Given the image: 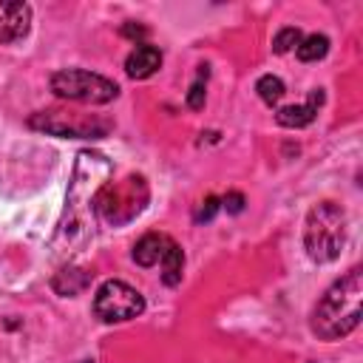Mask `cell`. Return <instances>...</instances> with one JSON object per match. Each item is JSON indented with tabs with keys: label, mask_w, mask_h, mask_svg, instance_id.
Instances as JSON below:
<instances>
[{
	"label": "cell",
	"mask_w": 363,
	"mask_h": 363,
	"mask_svg": "<svg viewBox=\"0 0 363 363\" xmlns=\"http://www.w3.org/2000/svg\"><path fill=\"white\" fill-rule=\"evenodd\" d=\"M147 199H150V190H147L145 176L130 173L122 182H105L102 190L96 193L94 210L108 227H122L145 210Z\"/></svg>",
	"instance_id": "4"
},
{
	"label": "cell",
	"mask_w": 363,
	"mask_h": 363,
	"mask_svg": "<svg viewBox=\"0 0 363 363\" xmlns=\"http://www.w3.org/2000/svg\"><path fill=\"white\" fill-rule=\"evenodd\" d=\"M51 91L60 99L85 102V105H105V102L116 99L119 85L111 82L108 77L82 71V68H62V71L51 74Z\"/></svg>",
	"instance_id": "5"
},
{
	"label": "cell",
	"mask_w": 363,
	"mask_h": 363,
	"mask_svg": "<svg viewBox=\"0 0 363 363\" xmlns=\"http://www.w3.org/2000/svg\"><path fill=\"white\" fill-rule=\"evenodd\" d=\"M28 125L34 130H45L51 136H62V139H99L111 130V119L102 116H91V113H71V111H40L28 119Z\"/></svg>",
	"instance_id": "6"
},
{
	"label": "cell",
	"mask_w": 363,
	"mask_h": 363,
	"mask_svg": "<svg viewBox=\"0 0 363 363\" xmlns=\"http://www.w3.org/2000/svg\"><path fill=\"white\" fill-rule=\"evenodd\" d=\"M31 28V6L0 0V43H17Z\"/></svg>",
	"instance_id": "8"
},
{
	"label": "cell",
	"mask_w": 363,
	"mask_h": 363,
	"mask_svg": "<svg viewBox=\"0 0 363 363\" xmlns=\"http://www.w3.org/2000/svg\"><path fill=\"white\" fill-rule=\"evenodd\" d=\"M122 34L130 37V40H145V37H147V28L139 26V23H125V26H122Z\"/></svg>",
	"instance_id": "19"
},
{
	"label": "cell",
	"mask_w": 363,
	"mask_h": 363,
	"mask_svg": "<svg viewBox=\"0 0 363 363\" xmlns=\"http://www.w3.org/2000/svg\"><path fill=\"white\" fill-rule=\"evenodd\" d=\"M224 207H227V213H241L244 210V196L241 193H227L224 196Z\"/></svg>",
	"instance_id": "20"
},
{
	"label": "cell",
	"mask_w": 363,
	"mask_h": 363,
	"mask_svg": "<svg viewBox=\"0 0 363 363\" xmlns=\"http://www.w3.org/2000/svg\"><path fill=\"white\" fill-rule=\"evenodd\" d=\"M111 176V162L96 150H79L65 193V210L54 233V250L77 252L94 233V201Z\"/></svg>",
	"instance_id": "1"
},
{
	"label": "cell",
	"mask_w": 363,
	"mask_h": 363,
	"mask_svg": "<svg viewBox=\"0 0 363 363\" xmlns=\"http://www.w3.org/2000/svg\"><path fill=\"white\" fill-rule=\"evenodd\" d=\"M255 91H258L261 102H267V105H278L286 88H284V82H281L275 74H264V77L255 82Z\"/></svg>",
	"instance_id": "15"
},
{
	"label": "cell",
	"mask_w": 363,
	"mask_h": 363,
	"mask_svg": "<svg viewBox=\"0 0 363 363\" xmlns=\"http://www.w3.org/2000/svg\"><path fill=\"white\" fill-rule=\"evenodd\" d=\"M346 244V213L335 201H320L309 210L303 227L306 255L318 264H329L340 255Z\"/></svg>",
	"instance_id": "3"
},
{
	"label": "cell",
	"mask_w": 363,
	"mask_h": 363,
	"mask_svg": "<svg viewBox=\"0 0 363 363\" xmlns=\"http://www.w3.org/2000/svg\"><path fill=\"white\" fill-rule=\"evenodd\" d=\"M298 60H303V62H318V60H323L326 57V51H329V37H323V34H309V37H303L301 43H298Z\"/></svg>",
	"instance_id": "14"
},
{
	"label": "cell",
	"mask_w": 363,
	"mask_h": 363,
	"mask_svg": "<svg viewBox=\"0 0 363 363\" xmlns=\"http://www.w3.org/2000/svg\"><path fill=\"white\" fill-rule=\"evenodd\" d=\"M218 207H221V201H218L216 196H207V199H204V201H201V204L196 207L193 218H196L199 224H201V221H210V218H213V216L218 213Z\"/></svg>",
	"instance_id": "18"
},
{
	"label": "cell",
	"mask_w": 363,
	"mask_h": 363,
	"mask_svg": "<svg viewBox=\"0 0 363 363\" xmlns=\"http://www.w3.org/2000/svg\"><path fill=\"white\" fill-rule=\"evenodd\" d=\"M167 244H170L167 235H162V233H147V235H142V238L133 244V261H136L139 267H153V264L162 261Z\"/></svg>",
	"instance_id": "11"
},
{
	"label": "cell",
	"mask_w": 363,
	"mask_h": 363,
	"mask_svg": "<svg viewBox=\"0 0 363 363\" xmlns=\"http://www.w3.org/2000/svg\"><path fill=\"white\" fill-rule=\"evenodd\" d=\"M85 363H91V360H85Z\"/></svg>",
	"instance_id": "21"
},
{
	"label": "cell",
	"mask_w": 363,
	"mask_h": 363,
	"mask_svg": "<svg viewBox=\"0 0 363 363\" xmlns=\"http://www.w3.org/2000/svg\"><path fill=\"white\" fill-rule=\"evenodd\" d=\"M159 65H162V51L156 48V45H147V43H136V48L128 54V60H125V71H128V77H133V79H147V77H153L156 71H159Z\"/></svg>",
	"instance_id": "9"
},
{
	"label": "cell",
	"mask_w": 363,
	"mask_h": 363,
	"mask_svg": "<svg viewBox=\"0 0 363 363\" xmlns=\"http://www.w3.org/2000/svg\"><path fill=\"white\" fill-rule=\"evenodd\" d=\"M360 298H363V275L352 267L340 281H335L318 306L312 309V332L320 340H340L360 323Z\"/></svg>",
	"instance_id": "2"
},
{
	"label": "cell",
	"mask_w": 363,
	"mask_h": 363,
	"mask_svg": "<svg viewBox=\"0 0 363 363\" xmlns=\"http://www.w3.org/2000/svg\"><path fill=\"white\" fill-rule=\"evenodd\" d=\"M145 312V298L125 281H105L94 295V315L102 323H122Z\"/></svg>",
	"instance_id": "7"
},
{
	"label": "cell",
	"mask_w": 363,
	"mask_h": 363,
	"mask_svg": "<svg viewBox=\"0 0 363 363\" xmlns=\"http://www.w3.org/2000/svg\"><path fill=\"white\" fill-rule=\"evenodd\" d=\"M301 40H303L301 28L286 26V28H281V31L275 34V40H272V51H275V54H286V51L298 48V43H301Z\"/></svg>",
	"instance_id": "16"
},
{
	"label": "cell",
	"mask_w": 363,
	"mask_h": 363,
	"mask_svg": "<svg viewBox=\"0 0 363 363\" xmlns=\"http://www.w3.org/2000/svg\"><path fill=\"white\" fill-rule=\"evenodd\" d=\"M204 79H207V65H201V71H199V79L190 85V91H187V108L190 111H201L204 108Z\"/></svg>",
	"instance_id": "17"
},
{
	"label": "cell",
	"mask_w": 363,
	"mask_h": 363,
	"mask_svg": "<svg viewBox=\"0 0 363 363\" xmlns=\"http://www.w3.org/2000/svg\"><path fill=\"white\" fill-rule=\"evenodd\" d=\"M320 105H323V91L318 88V91H312V94H309V99H306V102L278 108L275 122H278V125H284V128H303V125H309V122L318 116V108H320Z\"/></svg>",
	"instance_id": "10"
},
{
	"label": "cell",
	"mask_w": 363,
	"mask_h": 363,
	"mask_svg": "<svg viewBox=\"0 0 363 363\" xmlns=\"http://www.w3.org/2000/svg\"><path fill=\"white\" fill-rule=\"evenodd\" d=\"M159 264H162V281L167 286H176L182 281V269H184V252H182V247L176 241H170Z\"/></svg>",
	"instance_id": "13"
},
{
	"label": "cell",
	"mask_w": 363,
	"mask_h": 363,
	"mask_svg": "<svg viewBox=\"0 0 363 363\" xmlns=\"http://www.w3.org/2000/svg\"><path fill=\"white\" fill-rule=\"evenodd\" d=\"M88 284H91V272H88V269H77V267H65V269H60V272L54 275V281H51L54 292L62 295V298H68V295H79Z\"/></svg>",
	"instance_id": "12"
}]
</instances>
